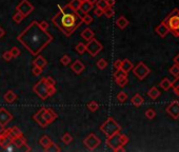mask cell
<instances>
[{"mask_svg": "<svg viewBox=\"0 0 179 152\" xmlns=\"http://www.w3.org/2000/svg\"><path fill=\"white\" fill-rule=\"evenodd\" d=\"M53 36L44 30L39 22L32 21L25 31L17 36V40L32 55H38L49 44L53 41Z\"/></svg>", "mask_w": 179, "mask_h": 152, "instance_id": "obj_1", "label": "cell"}, {"mask_svg": "<svg viewBox=\"0 0 179 152\" xmlns=\"http://www.w3.org/2000/svg\"><path fill=\"white\" fill-rule=\"evenodd\" d=\"M58 7L60 11L53 16L52 21L65 36L70 37L81 25L82 17L68 4L65 7L58 5Z\"/></svg>", "mask_w": 179, "mask_h": 152, "instance_id": "obj_2", "label": "cell"}, {"mask_svg": "<svg viewBox=\"0 0 179 152\" xmlns=\"http://www.w3.org/2000/svg\"><path fill=\"white\" fill-rule=\"evenodd\" d=\"M120 129H121V127H120L116 122V121H115L114 118H112V117H109V118L100 126V130L105 133L106 137H109V136H111V135L115 134V133L119 132Z\"/></svg>", "mask_w": 179, "mask_h": 152, "instance_id": "obj_3", "label": "cell"}, {"mask_svg": "<svg viewBox=\"0 0 179 152\" xmlns=\"http://www.w3.org/2000/svg\"><path fill=\"white\" fill-rule=\"evenodd\" d=\"M49 85L47 84L44 78L40 79L35 86L33 87V91L36 93L41 99H47L49 97Z\"/></svg>", "mask_w": 179, "mask_h": 152, "instance_id": "obj_4", "label": "cell"}, {"mask_svg": "<svg viewBox=\"0 0 179 152\" xmlns=\"http://www.w3.org/2000/svg\"><path fill=\"white\" fill-rule=\"evenodd\" d=\"M102 49H103L102 44H100V42L95 38H92L91 40L87 41V44H85V50H87V52H89L90 55L93 56V57L99 54L101 51H102Z\"/></svg>", "mask_w": 179, "mask_h": 152, "instance_id": "obj_5", "label": "cell"}, {"mask_svg": "<svg viewBox=\"0 0 179 152\" xmlns=\"http://www.w3.org/2000/svg\"><path fill=\"white\" fill-rule=\"evenodd\" d=\"M133 70V73H134V75L137 77L138 79H140V81H142V79L145 78L146 76L150 74V69L144 65L143 62H139L137 66L135 67V68L132 69Z\"/></svg>", "mask_w": 179, "mask_h": 152, "instance_id": "obj_6", "label": "cell"}, {"mask_svg": "<svg viewBox=\"0 0 179 152\" xmlns=\"http://www.w3.org/2000/svg\"><path fill=\"white\" fill-rule=\"evenodd\" d=\"M16 10H17L18 12H20L25 17H26V16H29L34 11V7L30 3L29 0H22V1L16 7Z\"/></svg>", "mask_w": 179, "mask_h": 152, "instance_id": "obj_7", "label": "cell"}, {"mask_svg": "<svg viewBox=\"0 0 179 152\" xmlns=\"http://www.w3.org/2000/svg\"><path fill=\"white\" fill-rule=\"evenodd\" d=\"M83 144L87 147L89 150H95L98 146L100 145V140L98 138L94 133H91L87 135V137L83 140Z\"/></svg>", "mask_w": 179, "mask_h": 152, "instance_id": "obj_8", "label": "cell"}, {"mask_svg": "<svg viewBox=\"0 0 179 152\" xmlns=\"http://www.w3.org/2000/svg\"><path fill=\"white\" fill-rule=\"evenodd\" d=\"M106 145H108L113 151H116L117 148L120 147V146H122L121 140H120L119 132L115 133V134L111 135V136H109L108 138H106Z\"/></svg>", "mask_w": 179, "mask_h": 152, "instance_id": "obj_9", "label": "cell"}, {"mask_svg": "<svg viewBox=\"0 0 179 152\" xmlns=\"http://www.w3.org/2000/svg\"><path fill=\"white\" fill-rule=\"evenodd\" d=\"M13 119V115L5 108L0 109V127L4 128Z\"/></svg>", "mask_w": 179, "mask_h": 152, "instance_id": "obj_10", "label": "cell"}, {"mask_svg": "<svg viewBox=\"0 0 179 152\" xmlns=\"http://www.w3.org/2000/svg\"><path fill=\"white\" fill-rule=\"evenodd\" d=\"M167 112L170 114L174 119L179 118V103L178 101H173L171 103L167 108Z\"/></svg>", "mask_w": 179, "mask_h": 152, "instance_id": "obj_11", "label": "cell"}, {"mask_svg": "<svg viewBox=\"0 0 179 152\" xmlns=\"http://www.w3.org/2000/svg\"><path fill=\"white\" fill-rule=\"evenodd\" d=\"M45 110H47V108H41L36 114H34V115H33V118L35 119V122L39 125L40 127H42V128H44V127L47 126V122H45V119H44V117H43V114H44Z\"/></svg>", "mask_w": 179, "mask_h": 152, "instance_id": "obj_12", "label": "cell"}, {"mask_svg": "<svg viewBox=\"0 0 179 152\" xmlns=\"http://www.w3.org/2000/svg\"><path fill=\"white\" fill-rule=\"evenodd\" d=\"M43 117H44L45 122H47V125H49V124H52V122H54L55 119L58 117V115H57V113H56V112H55L54 110H52V109L47 108V110L44 111Z\"/></svg>", "mask_w": 179, "mask_h": 152, "instance_id": "obj_13", "label": "cell"}, {"mask_svg": "<svg viewBox=\"0 0 179 152\" xmlns=\"http://www.w3.org/2000/svg\"><path fill=\"white\" fill-rule=\"evenodd\" d=\"M170 32V29H169V25H167V22L163 21V22H161L160 25L156 28V33L158 34L160 37H165L168 35V33Z\"/></svg>", "mask_w": 179, "mask_h": 152, "instance_id": "obj_14", "label": "cell"}, {"mask_svg": "<svg viewBox=\"0 0 179 152\" xmlns=\"http://www.w3.org/2000/svg\"><path fill=\"white\" fill-rule=\"evenodd\" d=\"M7 133L12 140H16V138L23 136L22 132H21L17 127H12L11 129H7Z\"/></svg>", "mask_w": 179, "mask_h": 152, "instance_id": "obj_15", "label": "cell"}, {"mask_svg": "<svg viewBox=\"0 0 179 152\" xmlns=\"http://www.w3.org/2000/svg\"><path fill=\"white\" fill-rule=\"evenodd\" d=\"M169 29L173 32H177L179 30V16H173L169 19Z\"/></svg>", "mask_w": 179, "mask_h": 152, "instance_id": "obj_16", "label": "cell"}, {"mask_svg": "<svg viewBox=\"0 0 179 152\" xmlns=\"http://www.w3.org/2000/svg\"><path fill=\"white\" fill-rule=\"evenodd\" d=\"M33 65L39 67V68H41V69H44L45 67H47V61L43 57V56H41V55L38 54V55H37V57L35 58V59H34Z\"/></svg>", "mask_w": 179, "mask_h": 152, "instance_id": "obj_17", "label": "cell"}, {"mask_svg": "<svg viewBox=\"0 0 179 152\" xmlns=\"http://www.w3.org/2000/svg\"><path fill=\"white\" fill-rule=\"evenodd\" d=\"M71 69H72V71H73L74 73L80 74L82 71L84 70V65H83V63H82L80 60L77 59V60L73 63V65L71 66Z\"/></svg>", "mask_w": 179, "mask_h": 152, "instance_id": "obj_18", "label": "cell"}, {"mask_svg": "<svg viewBox=\"0 0 179 152\" xmlns=\"http://www.w3.org/2000/svg\"><path fill=\"white\" fill-rule=\"evenodd\" d=\"M133 68H134V66H133V63L131 62V60L123 59L121 61V67H120V69H121L123 72H125V73H129Z\"/></svg>", "mask_w": 179, "mask_h": 152, "instance_id": "obj_19", "label": "cell"}, {"mask_svg": "<svg viewBox=\"0 0 179 152\" xmlns=\"http://www.w3.org/2000/svg\"><path fill=\"white\" fill-rule=\"evenodd\" d=\"M80 35H81V37H82L83 39H85L87 41H89V40H91L92 38H94L95 34H94V32L91 30L90 28H87L85 30H83V31L81 32V34H80Z\"/></svg>", "mask_w": 179, "mask_h": 152, "instance_id": "obj_20", "label": "cell"}, {"mask_svg": "<svg viewBox=\"0 0 179 152\" xmlns=\"http://www.w3.org/2000/svg\"><path fill=\"white\" fill-rule=\"evenodd\" d=\"M116 25L119 29L123 30V29H125L128 25H129V20H128L124 16H120L118 19L116 20Z\"/></svg>", "mask_w": 179, "mask_h": 152, "instance_id": "obj_21", "label": "cell"}, {"mask_svg": "<svg viewBox=\"0 0 179 152\" xmlns=\"http://www.w3.org/2000/svg\"><path fill=\"white\" fill-rule=\"evenodd\" d=\"M4 100L7 101V103H9V104H12L13 101H14L16 98H17V95L15 94V92L14 91H12V90H9L7 93L4 94Z\"/></svg>", "mask_w": 179, "mask_h": 152, "instance_id": "obj_22", "label": "cell"}, {"mask_svg": "<svg viewBox=\"0 0 179 152\" xmlns=\"http://www.w3.org/2000/svg\"><path fill=\"white\" fill-rule=\"evenodd\" d=\"M143 97L141 96L140 94H136L134 96L132 97V99H131V103L133 104L135 107H140L141 105L143 104Z\"/></svg>", "mask_w": 179, "mask_h": 152, "instance_id": "obj_23", "label": "cell"}, {"mask_svg": "<svg viewBox=\"0 0 179 152\" xmlns=\"http://www.w3.org/2000/svg\"><path fill=\"white\" fill-rule=\"evenodd\" d=\"M92 9H93V5L87 0V1L81 2V5H80V9L79 10L81 11L83 14H87V13H89Z\"/></svg>", "mask_w": 179, "mask_h": 152, "instance_id": "obj_24", "label": "cell"}, {"mask_svg": "<svg viewBox=\"0 0 179 152\" xmlns=\"http://www.w3.org/2000/svg\"><path fill=\"white\" fill-rule=\"evenodd\" d=\"M51 143H52V140H51V138L47 136V135H43V136L39 140V144L43 147V149L49 147L51 145Z\"/></svg>", "mask_w": 179, "mask_h": 152, "instance_id": "obj_25", "label": "cell"}, {"mask_svg": "<svg viewBox=\"0 0 179 152\" xmlns=\"http://www.w3.org/2000/svg\"><path fill=\"white\" fill-rule=\"evenodd\" d=\"M148 95L152 98V99H157L160 95V92L156 87H153L150 89V91L148 92Z\"/></svg>", "mask_w": 179, "mask_h": 152, "instance_id": "obj_26", "label": "cell"}, {"mask_svg": "<svg viewBox=\"0 0 179 152\" xmlns=\"http://www.w3.org/2000/svg\"><path fill=\"white\" fill-rule=\"evenodd\" d=\"M172 81H170V79H168V78H163L161 81H160V84H159V86L162 88V89L164 90V91H168V90L170 89L171 87H172Z\"/></svg>", "mask_w": 179, "mask_h": 152, "instance_id": "obj_27", "label": "cell"}, {"mask_svg": "<svg viewBox=\"0 0 179 152\" xmlns=\"http://www.w3.org/2000/svg\"><path fill=\"white\" fill-rule=\"evenodd\" d=\"M69 7H71L72 10H74V11H78L80 9V5H81V1L80 0H71V2L68 4Z\"/></svg>", "mask_w": 179, "mask_h": 152, "instance_id": "obj_28", "label": "cell"}, {"mask_svg": "<svg viewBox=\"0 0 179 152\" xmlns=\"http://www.w3.org/2000/svg\"><path fill=\"white\" fill-rule=\"evenodd\" d=\"M44 150L47 151V152H59V151H61V148L58 147L57 144H55L54 142H52L49 147L45 148Z\"/></svg>", "mask_w": 179, "mask_h": 152, "instance_id": "obj_29", "label": "cell"}, {"mask_svg": "<svg viewBox=\"0 0 179 152\" xmlns=\"http://www.w3.org/2000/svg\"><path fill=\"white\" fill-rule=\"evenodd\" d=\"M113 76H114L115 81H117V79L122 78V77H127V76H128V73L123 72V71L121 70V69H118V70L115 71V73L113 74Z\"/></svg>", "mask_w": 179, "mask_h": 152, "instance_id": "obj_30", "label": "cell"}, {"mask_svg": "<svg viewBox=\"0 0 179 152\" xmlns=\"http://www.w3.org/2000/svg\"><path fill=\"white\" fill-rule=\"evenodd\" d=\"M25 16H23L22 14H21L20 12H18V11L15 13L14 16H13V20H14L16 23H20L21 21H22L23 19H25Z\"/></svg>", "mask_w": 179, "mask_h": 152, "instance_id": "obj_31", "label": "cell"}, {"mask_svg": "<svg viewBox=\"0 0 179 152\" xmlns=\"http://www.w3.org/2000/svg\"><path fill=\"white\" fill-rule=\"evenodd\" d=\"M75 50H76L77 53L80 54V55H82L85 52V51H87V50H85V44H82V42H79V44H77L76 47H75Z\"/></svg>", "mask_w": 179, "mask_h": 152, "instance_id": "obj_32", "label": "cell"}, {"mask_svg": "<svg viewBox=\"0 0 179 152\" xmlns=\"http://www.w3.org/2000/svg\"><path fill=\"white\" fill-rule=\"evenodd\" d=\"M87 108H89L90 111L95 112L98 110V108H99V104L96 103V101H91V103L87 104Z\"/></svg>", "mask_w": 179, "mask_h": 152, "instance_id": "obj_33", "label": "cell"}, {"mask_svg": "<svg viewBox=\"0 0 179 152\" xmlns=\"http://www.w3.org/2000/svg\"><path fill=\"white\" fill-rule=\"evenodd\" d=\"M61 140H62V142L65 143V145H69V144L72 143V140H73V136H72L70 133H65Z\"/></svg>", "mask_w": 179, "mask_h": 152, "instance_id": "obj_34", "label": "cell"}, {"mask_svg": "<svg viewBox=\"0 0 179 152\" xmlns=\"http://www.w3.org/2000/svg\"><path fill=\"white\" fill-rule=\"evenodd\" d=\"M128 99V94L123 91L119 92L118 94H117V100L119 101V103H124L125 100Z\"/></svg>", "mask_w": 179, "mask_h": 152, "instance_id": "obj_35", "label": "cell"}, {"mask_svg": "<svg viewBox=\"0 0 179 152\" xmlns=\"http://www.w3.org/2000/svg\"><path fill=\"white\" fill-rule=\"evenodd\" d=\"M170 73L175 77L179 76V66L175 63L174 66L171 67V68H170Z\"/></svg>", "mask_w": 179, "mask_h": 152, "instance_id": "obj_36", "label": "cell"}, {"mask_svg": "<svg viewBox=\"0 0 179 152\" xmlns=\"http://www.w3.org/2000/svg\"><path fill=\"white\" fill-rule=\"evenodd\" d=\"M116 81V84L118 85L119 87L123 88L124 86H127V84H128V81H129V79H128V76H127V77H122V78L117 79V81Z\"/></svg>", "mask_w": 179, "mask_h": 152, "instance_id": "obj_37", "label": "cell"}, {"mask_svg": "<svg viewBox=\"0 0 179 152\" xmlns=\"http://www.w3.org/2000/svg\"><path fill=\"white\" fill-rule=\"evenodd\" d=\"M97 67L98 69H100V70H103V69H105L106 67H108V61L105 59H103V58H101L97 61Z\"/></svg>", "mask_w": 179, "mask_h": 152, "instance_id": "obj_38", "label": "cell"}, {"mask_svg": "<svg viewBox=\"0 0 179 152\" xmlns=\"http://www.w3.org/2000/svg\"><path fill=\"white\" fill-rule=\"evenodd\" d=\"M114 14H115V12H114L113 7H108L105 11H103V15H105L108 18H112V17L114 16Z\"/></svg>", "mask_w": 179, "mask_h": 152, "instance_id": "obj_39", "label": "cell"}, {"mask_svg": "<svg viewBox=\"0 0 179 152\" xmlns=\"http://www.w3.org/2000/svg\"><path fill=\"white\" fill-rule=\"evenodd\" d=\"M96 7H99V9H102L103 11H105L106 7H108L106 0H97V2H96Z\"/></svg>", "mask_w": 179, "mask_h": 152, "instance_id": "obj_40", "label": "cell"}, {"mask_svg": "<svg viewBox=\"0 0 179 152\" xmlns=\"http://www.w3.org/2000/svg\"><path fill=\"white\" fill-rule=\"evenodd\" d=\"M60 62L62 63L63 66H69L71 62V57L69 55H63L60 59Z\"/></svg>", "mask_w": 179, "mask_h": 152, "instance_id": "obj_41", "label": "cell"}, {"mask_svg": "<svg viewBox=\"0 0 179 152\" xmlns=\"http://www.w3.org/2000/svg\"><path fill=\"white\" fill-rule=\"evenodd\" d=\"M156 116V112H155L153 109H148L145 111V117L149 119H153L154 117Z\"/></svg>", "mask_w": 179, "mask_h": 152, "instance_id": "obj_42", "label": "cell"}, {"mask_svg": "<svg viewBox=\"0 0 179 152\" xmlns=\"http://www.w3.org/2000/svg\"><path fill=\"white\" fill-rule=\"evenodd\" d=\"M92 21H93L92 16H90L87 13V14H83V17H82V22H84L85 25H90Z\"/></svg>", "mask_w": 179, "mask_h": 152, "instance_id": "obj_43", "label": "cell"}, {"mask_svg": "<svg viewBox=\"0 0 179 152\" xmlns=\"http://www.w3.org/2000/svg\"><path fill=\"white\" fill-rule=\"evenodd\" d=\"M10 52H11V54H12L13 57H18V56L20 55V50L18 49L17 47H13L12 49L10 50Z\"/></svg>", "mask_w": 179, "mask_h": 152, "instance_id": "obj_44", "label": "cell"}, {"mask_svg": "<svg viewBox=\"0 0 179 152\" xmlns=\"http://www.w3.org/2000/svg\"><path fill=\"white\" fill-rule=\"evenodd\" d=\"M2 58H3L5 61H10V60H12L13 56H12V54H11L10 51H5L3 54H2Z\"/></svg>", "mask_w": 179, "mask_h": 152, "instance_id": "obj_45", "label": "cell"}, {"mask_svg": "<svg viewBox=\"0 0 179 152\" xmlns=\"http://www.w3.org/2000/svg\"><path fill=\"white\" fill-rule=\"evenodd\" d=\"M42 70H43V69L39 68V67H37V66H34V68H33V70H32V72H33V74L35 76H38V75H40V74L42 73Z\"/></svg>", "mask_w": 179, "mask_h": 152, "instance_id": "obj_46", "label": "cell"}, {"mask_svg": "<svg viewBox=\"0 0 179 152\" xmlns=\"http://www.w3.org/2000/svg\"><path fill=\"white\" fill-rule=\"evenodd\" d=\"M120 140H121V145L124 146L125 144L129 143V137H128L127 135H124V134H120Z\"/></svg>", "mask_w": 179, "mask_h": 152, "instance_id": "obj_47", "label": "cell"}, {"mask_svg": "<svg viewBox=\"0 0 179 152\" xmlns=\"http://www.w3.org/2000/svg\"><path fill=\"white\" fill-rule=\"evenodd\" d=\"M45 81H47V84L49 85V86H55L56 85V81L54 78H52V77H45Z\"/></svg>", "mask_w": 179, "mask_h": 152, "instance_id": "obj_48", "label": "cell"}, {"mask_svg": "<svg viewBox=\"0 0 179 152\" xmlns=\"http://www.w3.org/2000/svg\"><path fill=\"white\" fill-rule=\"evenodd\" d=\"M56 91H57V90H56L55 86H50L49 87V97L53 96V95H54L55 93H56Z\"/></svg>", "mask_w": 179, "mask_h": 152, "instance_id": "obj_49", "label": "cell"}, {"mask_svg": "<svg viewBox=\"0 0 179 152\" xmlns=\"http://www.w3.org/2000/svg\"><path fill=\"white\" fill-rule=\"evenodd\" d=\"M94 13H95L96 16H98V17H99V16H102V15H103V10H102V9H99V7H96V9L94 10Z\"/></svg>", "mask_w": 179, "mask_h": 152, "instance_id": "obj_50", "label": "cell"}, {"mask_svg": "<svg viewBox=\"0 0 179 152\" xmlns=\"http://www.w3.org/2000/svg\"><path fill=\"white\" fill-rule=\"evenodd\" d=\"M121 61L122 60H120V59L115 61V62H114V69H115V70H118V69H120V67H121Z\"/></svg>", "mask_w": 179, "mask_h": 152, "instance_id": "obj_51", "label": "cell"}, {"mask_svg": "<svg viewBox=\"0 0 179 152\" xmlns=\"http://www.w3.org/2000/svg\"><path fill=\"white\" fill-rule=\"evenodd\" d=\"M106 3H108V7H113L115 5V0H106Z\"/></svg>", "mask_w": 179, "mask_h": 152, "instance_id": "obj_52", "label": "cell"}, {"mask_svg": "<svg viewBox=\"0 0 179 152\" xmlns=\"http://www.w3.org/2000/svg\"><path fill=\"white\" fill-rule=\"evenodd\" d=\"M40 25H41L44 30H47V29L49 28V23H47V21H42V22H40Z\"/></svg>", "mask_w": 179, "mask_h": 152, "instance_id": "obj_53", "label": "cell"}, {"mask_svg": "<svg viewBox=\"0 0 179 152\" xmlns=\"http://www.w3.org/2000/svg\"><path fill=\"white\" fill-rule=\"evenodd\" d=\"M4 34H5V32H4V30L3 29L1 28V26H0V39L2 38V37L4 36Z\"/></svg>", "mask_w": 179, "mask_h": 152, "instance_id": "obj_54", "label": "cell"}, {"mask_svg": "<svg viewBox=\"0 0 179 152\" xmlns=\"http://www.w3.org/2000/svg\"><path fill=\"white\" fill-rule=\"evenodd\" d=\"M119 151H121V152L125 151V149L123 148V146H120V147H118V148L116 149V151H115V152H119Z\"/></svg>", "mask_w": 179, "mask_h": 152, "instance_id": "obj_55", "label": "cell"}, {"mask_svg": "<svg viewBox=\"0 0 179 152\" xmlns=\"http://www.w3.org/2000/svg\"><path fill=\"white\" fill-rule=\"evenodd\" d=\"M174 62L176 63V65H178V66H179V54L174 58Z\"/></svg>", "mask_w": 179, "mask_h": 152, "instance_id": "obj_56", "label": "cell"}, {"mask_svg": "<svg viewBox=\"0 0 179 152\" xmlns=\"http://www.w3.org/2000/svg\"><path fill=\"white\" fill-rule=\"evenodd\" d=\"M174 92H175V94H177L178 96H179V86H177V87H175V88H174Z\"/></svg>", "mask_w": 179, "mask_h": 152, "instance_id": "obj_57", "label": "cell"}, {"mask_svg": "<svg viewBox=\"0 0 179 152\" xmlns=\"http://www.w3.org/2000/svg\"><path fill=\"white\" fill-rule=\"evenodd\" d=\"M87 1H89L90 3L92 4L93 7H94V4H96V2H97V0H87Z\"/></svg>", "mask_w": 179, "mask_h": 152, "instance_id": "obj_58", "label": "cell"}, {"mask_svg": "<svg viewBox=\"0 0 179 152\" xmlns=\"http://www.w3.org/2000/svg\"><path fill=\"white\" fill-rule=\"evenodd\" d=\"M80 1H81V2H83V1H87V0H80Z\"/></svg>", "mask_w": 179, "mask_h": 152, "instance_id": "obj_59", "label": "cell"}]
</instances>
